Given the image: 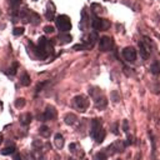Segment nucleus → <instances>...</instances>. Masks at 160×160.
<instances>
[{"label":"nucleus","instance_id":"f257e3e1","mask_svg":"<svg viewBox=\"0 0 160 160\" xmlns=\"http://www.w3.org/2000/svg\"><path fill=\"white\" fill-rule=\"evenodd\" d=\"M53 44L49 39L45 36H41L38 41V45L34 46V53L38 59H46L49 55L53 54Z\"/></svg>","mask_w":160,"mask_h":160},{"label":"nucleus","instance_id":"f03ea898","mask_svg":"<svg viewBox=\"0 0 160 160\" xmlns=\"http://www.w3.org/2000/svg\"><path fill=\"white\" fill-rule=\"evenodd\" d=\"M56 23V28L60 30V33H68V31L71 29V21L70 18L68 15H59L55 20Z\"/></svg>","mask_w":160,"mask_h":160},{"label":"nucleus","instance_id":"7ed1b4c3","mask_svg":"<svg viewBox=\"0 0 160 160\" xmlns=\"http://www.w3.org/2000/svg\"><path fill=\"white\" fill-rule=\"evenodd\" d=\"M73 103H74V106L79 110V111H85L88 108H89V99L85 97V95H78V97H75L73 99Z\"/></svg>","mask_w":160,"mask_h":160},{"label":"nucleus","instance_id":"20e7f679","mask_svg":"<svg viewBox=\"0 0 160 160\" xmlns=\"http://www.w3.org/2000/svg\"><path fill=\"white\" fill-rule=\"evenodd\" d=\"M114 46V40L110 36H103L99 40V48L101 51H110Z\"/></svg>","mask_w":160,"mask_h":160},{"label":"nucleus","instance_id":"39448f33","mask_svg":"<svg viewBox=\"0 0 160 160\" xmlns=\"http://www.w3.org/2000/svg\"><path fill=\"white\" fill-rule=\"evenodd\" d=\"M56 109L54 108V106H51V105H48L46 106V109L44 111V114L40 115V120L41 121H48V120H53L54 118H56Z\"/></svg>","mask_w":160,"mask_h":160},{"label":"nucleus","instance_id":"423d86ee","mask_svg":"<svg viewBox=\"0 0 160 160\" xmlns=\"http://www.w3.org/2000/svg\"><path fill=\"white\" fill-rule=\"evenodd\" d=\"M123 58L129 63L135 61L136 60V50L131 46H128V48L123 49Z\"/></svg>","mask_w":160,"mask_h":160},{"label":"nucleus","instance_id":"0eeeda50","mask_svg":"<svg viewBox=\"0 0 160 160\" xmlns=\"http://www.w3.org/2000/svg\"><path fill=\"white\" fill-rule=\"evenodd\" d=\"M139 49H140L141 58L143 59H148L149 55H150V46H149L148 41H145V40L139 41Z\"/></svg>","mask_w":160,"mask_h":160},{"label":"nucleus","instance_id":"6e6552de","mask_svg":"<svg viewBox=\"0 0 160 160\" xmlns=\"http://www.w3.org/2000/svg\"><path fill=\"white\" fill-rule=\"evenodd\" d=\"M103 129L101 128V121L99 120V119H94L93 121H91V128H90V136L93 138H95V135H97L100 130Z\"/></svg>","mask_w":160,"mask_h":160},{"label":"nucleus","instance_id":"1a4fd4ad","mask_svg":"<svg viewBox=\"0 0 160 160\" xmlns=\"http://www.w3.org/2000/svg\"><path fill=\"white\" fill-rule=\"evenodd\" d=\"M106 105H108V99H106L104 95H98V97H95V106H97L98 109H105Z\"/></svg>","mask_w":160,"mask_h":160},{"label":"nucleus","instance_id":"9d476101","mask_svg":"<svg viewBox=\"0 0 160 160\" xmlns=\"http://www.w3.org/2000/svg\"><path fill=\"white\" fill-rule=\"evenodd\" d=\"M64 121H65V124H68V125H74L78 121V116L73 113H69L64 116Z\"/></svg>","mask_w":160,"mask_h":160},{"label":"nucleus","instance_id":"9b49d317","mask_svg":"<svg viewBox=\"0 0 160 160\" xmlns=\"http://www.w3.org/2000/svg\"><path fill=\"white\" fill-rule=\"evenodd\" d=\"M54 14H55V5L53 4L51 2H49V3H48V9H46L45 16H46L49 20H53V19H54Z\"/></svg>","mask_w":160,"mask_h":160},{"label":"nucleus","instance_id":"f8f14e48","mask_svg":"<svg viewBox=\"0 0 160 160\" xmlns=\"http://www.w3.org/2000/svg\"><path fill=\"white\" fill-rule=\"evenodd\" d=\"M58 40H60V44H69V43L73 40V38L68 33H60L58 36Z\"/></svg>","mask_w":160,"mask_h":160},{"label":"nucleus","instance_id":"ddd939ff","mask_svg":"<svg viewBox=\"0 0 160 160\" xmlns=\"http://www.w3.org/2000/svg\"><path fill=\"white\" fill-rule=\"evenodd\" d=\"M31 120H33V116H31V114H29V113H26V114H23L20 116V124L21 125H29L30 123H31Z\"/></svg>","mask_w":160,"mask_h":160},{"label":"nucleus","instance_id":"4468645a","mask_svg":"<svg viewBox=\"0 0 160 160\" xmlns=\"http://www.w3.org/2000/svg\"><path fill=\"white\" fill-rule=\"evenodd\" d=\"M28 21H29V23H31L33 25H38V24L40 23V16H39V14H36V13H34V12H31L30 15H29Z\"/></svg>","mask_w":160,"mask_h":160},{"label":"nucleus","instance_id":"2eb2a0df","mask_svg":"<svg viewBox=\"0 0 160 160\" xmlns=\"http://www.w3.org/2000/svg\"><path fill=\"white\" fill-rule=\"evenodd\" d=\"M100 25H101V19L99 16L95 15L93 18V20H91V26H93V29L97 30V31H99L100 30Z\"/></svg>","mask_w":160,"mask_h":160},{"label":"nucleus","instance_id":"dca6fc26","mask_svg":"<svg viewBox=\"0 0 160 160\" xmlns=\"http://www.w3.org/2000/svg\"><path fill=\"white\" fill-rule=\"evenodd\" d=\"M150 71L154 74V75H160V61L156 60L150 65Z\"/></svg>","mask_w":160,"mask_h":160},{"label":"nucleus","instance_id":"f3484780","mask_svg":"<svg viewBox=\"0 0 160 160\" xmlns=\"http://www.w3.org/2000/svg\"><path fill=\"white\" fill-rule=\"evenodd\" d=\"M99 40V36H98V33L97 31H91V33L89 34V44H90V48L93 46V45H95V43H97Z\"/></svg>","mask_w":160,"mask_h":160},{"label":"nucleus","instance_id":"a211bd4d","mask_svg":"<svg viewBox=\"0 0 160 160\" xmlns=\"http://www.w3.org/2000/svg\"><path fill=\"white\" fill-rule=\"evenodd\" d=\"M54 143H55V146L61 149L64 146V138L61 134H55V139H54Z\"/></svg>","mask_w":160,"mask_h":160},{"label":"nucleus","instance_id":"6ab92c4d","mask_svg":"<svg viewBox=\"0 0 160 160\" xmlns=\"http://www.w3.org/2000/svg\"><path fill=\"white\" fill-rule=\"evenodd\" d=\"M105 135H106V133H105V130L104 129H101L97 135H95V138H94V140L97 141L98 144H101L103 143V140L105 139Z\"/></svg>","mask_w":160,"mask_h":160},{"label":"nucleus","instance_id":"aec40b11","mask_svg":"<svg viewBox=\"0 0 160 160\" xmlns=\"http://www.w3.org/2000/svg\"><path fill=\"white\" fill-rule=\"evenodd\" d=\"M20 83H21V85H23V87H29V85H30V77L28 75V74L26 73H24L23 74V75H21L20 77Z\"/></svg>","mask_w":160,"mask_h":160},{"label":"nucleus","instance_id":"412c9836","mask_svg":"<svg viewBox=\"0 0 160 160\" xmlns=\"http://www.w3.org/2000/svg\"><path fill=\"white\" fill-rule=\"evenodd\" d=\"M21 4V0H10V6H12L13 13L18 14L19 12V5Z\"/></svg>","mask_w":160,"mask_h":160},{"label":"nucleus","instance_id":"4be33fe9","mask_svg":"<svg viewBox=\"0 0 160 160\" xmlns=\"http://www.w3.org/2000/svg\"><path fill=\"white\" fill-rule=\"evenodd\" d=\"M39 131H40V134L43 135V136H45V138H49L50 136V129L46 126V125H41L40 126V129H39Z\"/></svg>","mask_w":160,"mask_h":160},{"label":"nucleus","instance_id":"5701e85b","mask_svg":"<svg viewBox=\"0 0 160 160\" xmlns=\"http://www.w3.org/2000/svg\"><path fill=\"white\" fill-rule=\"evenodd\" d=\"M0 153H2V155H10V154L15 153V146H14V145H12V146H6V148H4Z\"/></svg>","mask_w":160,"mask_h":160},{"label":"nucleus","instance_id":"b1692460","mask_svg":"<svg viewBox=\"0 0 160 160\" xmlns=\"http://www.w3.org/2000/svg\"><path fill=\"white\" fill-rule=\"evenodd\" d=\"M24 28L23 26H18V28H14L13 29V35H15V36H20V35H23L24 34Z\"/></svg>","mask_w":160,"mask_h":160},{"label":"nucleus","instance_id":"393cba45","mask_svg":"<svg viewBox=\"0 0 160 160\" xmlns=\"http://www.w3.org/2000/svg\"><path fill=\"white\" fill-rule=\"evenodd\" d=\"M110 21L106 19H101V25H100V30H108L110 28Z\"/></svg>","mask_w":160,"mask_h":160},{"label":"nucleus","instance_id":"a878e982","mask_svg":"<svg viewBox=\"0 0 160 160\" xmlns=\"http://www.w3.org/2000/svg\"><path fill=\"white\" fill-rule=\"evenodd\" d=\"M94 160H106V154L100 151V153H97L94 155Z\"/></svg>","mask_w":160,"mask_h":160},{"label":"nucleus","instance_id":"bb28decb","mask_svg":"<svg viewBox=\"0 0 160 160\" xmlns=\"http://www.w3.org/2000/svg\"><path fill=\"white\" fill-rule=\"evenodd\" d=\"M25 105V99L24 98H19L15 100V106L16 108H23V106Z\"/></svg>","mask_w":160,"mask_h":160},{"label":"nucleus","instance_id":"cd10ccee","mask_svg":"<svg viewBox=\"0 0 160 160\" xmlns=\"http://www.w3.org/2000/svg\"><path fill=\"white\" fill-rule=\"evenodd\" d=\"M91 9H93V12L95 13V15H97V14L100 13V10H99V9H101V6H100L99 4H91Z\"/></svg>","mask_w":160,"mask_h":160},{"label":"nucleus","instance_id":"c85d7f7f","mask_svg":"<svg viewBox=\"0 0 160 160\" xmlns=\"http://www.w3.org/2000/svg\"><path fill=\"white\" fill-rule=\"evenodd\" d=\"M16 68H18V63H14V64H13V66L9 69L10 71H8V73L10 74V75H13V74H15V73H16Z\"/></svg>","mask_w":160,"mask_h":160},{"label":"nucleus","instance_id":"c756f323","mask_svg":"<svg viewBox=\"0 0 160 160\" xmlns=\"http://www.w3.org/2000/svg\"><path fill=\"white\" fill-rule=\"evenodd\" d=\"M54 28L53 26H50V25H48V26H45L44 28V31H45V34H51V33H54Z\"/></svg>","mask_w":160,"mask_h":160},{"label":"nucleus","instance_id":"7c9ffc66","mask_svg":"<svg viewBox=\"0 0 160 160\" xmlns=\"http://www.w3.org/2000/svg\"><path fill=\"white\" fill-rule=\"evenodd\" d=\"M33 146L35 148V150H38L39 148H41V146H43V144H41L39 140H34V141H33Z\"/></svg>","mask_w":160,"mask_h":160},{"label":"nucleus","instance_id":"2f4dec72","mask_svg":"<svg viewBox=\"0 0 160 160\" xmlns=\"http://www.w3.org/2000/svg\"><path fill=\"white\" fill-rule=\"evenodd\" d=\"M69 149H70L71 153H75V151H77V145L74 144V143H71V144L69 145Z\"/></svg>","mask_w":160,"mask_h":160},{"label":"nucleus","instance_id":"473e14b6","mask_svg":"<svg viewBox=\"0 0 160 160\" xmlns=\"http://www.w3.org/2000/svg\"><path fill=\"white\" fill-rule=\"evenodd\" d=\"M113 133H114V134H118V133H119V131H118V124H116V123H115V128L113 126Z\"/></svg>","mask_w":160,"mask_h":160},{"label":"nucleus","instance_id":"72a5a7b5","mask_svg":"<svg viewBox=\"0 0 160 160\" xmlns=\"http://www.w3.org/2000/svg\"><path fill=\"white\" fill-rule=\"evenodd\" d=\"M14 160H21V156H20L19 153H16V154L14 155Z\"/></svg>","mask_w":160,"mask_h":160},{"label":"nucleus","instance_id":"f704fd0d","mask_svg":"<svg viewBox=\"0 0 160 160\" xmlns=\"http://www.w3.org/2000/svg\"><path fill=\"white\" fill-rule=\"evenodd\" d=\"M3 140H4V139H3V134H2V133H0V144H2V143H3Z\"/></svg>","mask_w":160,"mask_h":160},{"label":"nucleus","instance_id":"c9c22d12","mask_svg":"<svg viewBox=\"0 0 160 160\" xmlns=\"http://www.w3.org/2000/svg\"><path fill=\"white\" fill-rule=\"evenodd\" d=\"M0 16H2V10H0Z\"/></svg>","mask_w":160,"mask_h":160},{"label":"nucleus","instance_id":"e433bc0d","mask_svg":"<svg viewBox=\"0 0 160 160\" xmlns=\"http://www.w3.org/2000/svg\"><path fill=\"white\" fill-rule=\"evenodd\" d=\"M33 2H38V0H33Z\"/></svg>","mask_w":160,"mask_h":160},{"label":"nucleus","instance_id":"4c0bfd02","mask_svg":"<svg viewBox=\"0 0 160 160\" xmlns=\"http://www.w3.org/2000/svg\"><path fill=\"white\" fill-rule=\"evenodd\" d=\"M116 160H121V159H116Z\"/></svg>","mask_w":160,"mask_h":160},{"label":"nucleus","instance_id":"58836bf2","mask_svg":"<svg viewBox=\"0 0 160 160\" xmlns=\"http://www.w3.org/2000/svg\"><path fill=\"white\" fill-rule=\"evenodd\" d=\"M85 160H88V159H85Z\"/></svg>","mask_w":160,"mask_h":160}]
</instances>
